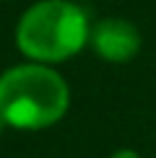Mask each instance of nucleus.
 <instances>
[{"label": "nucleus", "instance_id": "nucleus-1", "mask_svg": "<svg viewBox=\"0 0 156 158\" xmlns=\"http://www.w3.org/2000/svg\"><path fill=\"white\" fill-rule=\"evenodd\" d=\"M70 109V85L57 68L18 62L0 73V117L8 130H50Z\"/></svg>", "mask_w": 156, "mask_h": 158}, {"label": "nucleus", "instance_id": "nucleus-2", "mask_svg": "<svg viewBox=\"0 0 156 158\" xmlns=\"http://www.w3.org/2000/svg\"><path fill=\"white\" fill-rule=\"evenodd\" d=\"M91 18L73 0H37L29 5L13 31L16 49L26 62L57 68L89 47Z\"/></svg>", "mask_w": 156, "mask_h": 158}, {"label": "nucleus", "instance_id": "nucleus-3", "mask_svg": "<svg viewBox=\"0 0 156 158\" xmlns=\"http://www.w3.org/2000/svg\"><path fill=\"white\" fill-rule=\"evenodd\" d=\"M89 47L104 62L125 65L141 55L143 36L133 21H128L122 16H107V18H99L96 23H91Z\"/></svg>", "mask_w": 156, "mask_h": 158}, {"label": "nucleus", "instance_id": "nucleus-4", "mask_svg": "<svg viewBox=\"0 0 156 158\" xmlns=\"http://www.w3.org/2000/svg\"><path fill=\"white\" fill-rule=\"evenodd\" d=\"M109 158H141V153L135 148H117V150H112Z\"/></svg>", "mask_w": 156, "mask_h": 158}, {"label": "nucleus", "instance_id": "nucleus-5", "mask_svg": "<svg viewBox=\"0 0 156 158\" xmlns=\"http://www.w3.org/2000/svg\"><path fill=\"white\" fill-rule=\"evenodd\" d=\"M5 130H8V124H5V119H3V117H0V135H3Z\"/></svg>", "mask_w": 156, "mask_h": 158}, {"label": "nucleus", "instance_id": "nucleus-6", "mask_svg": "<svg viewBox=\"0 0 156 158\" xmlns=\"http://www.w3.org/2000/svg\"><path fill=\"white\" fill-rule=\"evenodd\" d=\"M0 3H3V0H0Z\"/></svg>", "mask_w": 156, "mask_h": 158}]
</instances>
